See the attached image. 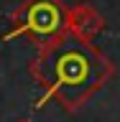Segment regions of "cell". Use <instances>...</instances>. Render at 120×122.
<instances>
[{
    "label": "cell",
    "mask_w": 120,
    "mask_h": 122,
    "mask_svg": "<svg viewBox=\"0 0 120 122\" xmlns=\"http://www.w3.org/2000/svg\"><path fill=\"white\" fill-rule=\"evenodd\" d=\"M64 15H67V8L59 0H26L10 15V23H13L15 36L23 33V36L33 38L36 43L49 46L59 41L61 36H67Z\"/></svg>",
    "instance_id": "1"
},
{
    "label": "cell",
    "mask_w": 120,
    "mask_h": 122,
    "mask_svg": "<svg viewBox=\"0 0 120 122\" xmlns=\"http://www.w3.org/2000/svg\"><path fill=\"white\" fill-rule=\"evenodd\" d=\"M102 25H105L102 15L90 5H74V8H69L67 15H64V28H67V33L74 41H90V38H95L102 30Z\"/></svg>",
    "instance_id": "2"
},
{
    "label": "cell",
    "mask_w": 120,
    "mask_h": 122,
    "mask_svg": "<svg viewBox=\"0 0 120 122\" xmlns=\"http://www.w3.org/2000/svg\"><path fill=\"white\" fill-rule=\"evenodd\" d=\"M21 122H28V120H21Z\"/></svg>",
    "instance_id": "3"
}]
</instances>
